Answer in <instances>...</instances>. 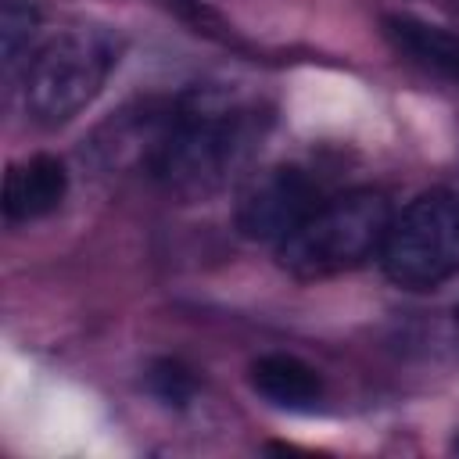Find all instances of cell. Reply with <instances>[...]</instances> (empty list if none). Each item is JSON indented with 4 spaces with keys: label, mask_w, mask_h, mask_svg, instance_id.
Here are the masks:
<instances>
[{
    "label": "cell",
    "mask_w": 459,
    "mask_h": 459,
    "mask_svg": "<svg viewBox=\"0 0 459 459\" xmlns=\"http://www.w3.org/2000/svg\"><path fill=\"white\" fill-rule=\"evenodd\" d=\"M258 143V122L247 108L215 90H194L154 111L147 172L176 197L201 201L219 194Z\"/></svg>",
    "instance_id": "1"
},
{
    "label": "cell",
    "mask_w": 459,
    "mask_h": 459,
    "mask_svg": "<svg viewBox=\"0 0 459 459\" xmlns=\"http://www.w3.org/2000/svg\"><path fill=\"white\" fill-rule=\"evenodd\" d=\"M391 215L394 212L387 197L369 186L323 197L308 212V219L276 244V258L298 280H323L348 273L380 255Z\"/></svg>",
    "instance_id": "2"
},
{
    "label": "cell",
    "mask_w": 459,
    "mask_h": 459,
    "mask_svg": "<svg viewBox=\"0 0 459 459\" xmlns=\"http://www.w3.org/2000/svg\"><path fill=\"white\" fill-rule=\"evenodd\" d=\"M118 61V39L97 25H65L25 57V111L36 126L57 129L93 104Z\"/></svg>",
    "instance_id": "3"
},
{
    "label": "cell",
    "mask_w": 459,
    "mask_h": 459,
    "mask_svg": "<svg viewBox=\"0 0 459 459\" xmlns=\"http://www.w3.org/2000/svg\"><path fill=\"white\" fill-rule=\"evenodd\" d=\"M384 276L412 294H427L459 276V194L423 190L391 215L380 244Z\"/></svg>",
    "instance_id": "4"
},
{
    "label": "cell",
    "mask_w": 459,
    "mask_h": 459,
    "mask_svg": "<svg viewBox=\"0 0 459 459\" xmlns=\"http://www.w3.org/2000/svg\"><path fill=\"white\" fill-rule=\"evenodd\" d=\"M319 201H323V190L305 169L273 165V169H262L244 186L240 204H237V226L251 240L280 244L308 219V212Z\"/></svg>",
    "instance_id": "5"
},
{
    "label": "cell",
    "mask_w": 459,
    "mask_h": 459,
    "mask_svg": "<svg viewBox=\"0 0 459 459\" xmlns=\"http://www.w3.org/2000/svg\"><path fill=\"white\" fill-rule=\"evenodd\" d=\"M68 190V172L57 158L36 154L7 169L4 179V215L11 222H32L50 215Z\"/></svg>",
    "instance_id": "6"
},
{
    "label": "cell",
    "mask_w": 459,
    "mask_h": 459,
    "mask_svg": "<svg viewBox=\"0 0 459 459\" xmlns=\"http://www.w3.org/2000/svg\"><path fill=\"white\" fill-rule=\"evenodd\" d=\"M384 36L416 68H423L437 79L459 82V32L423 22V18H412V14H387Z\"/></svg>",
    "instance_id": "7"
},
{
    "label": "cell",
    "mask_w": 459,
    "mask_h": 459,
    "mask_svg": "<svg viewBox=\"0 0 459 459\" xmlns=\"http://www.w3.org/2000/svg\"><path fill=\"white\" fill-rule=\"evenodd\" d=\"M251 387L276 409H290V412H308L323 402V377L301 362L298 355H262L251 366Z\"/></svg>",
    "instance_id": "8"
},
{
    "label": "cell",
    "mask_w": 459,
    "mask_h": 459,
    "mask_svg": "<svg viewBox=\"0 0 459 459\" xmlns=\"http://www.w3.org/2000/svg\"><path fill=\"white\" fill-rule=\"evenodd\" d=\"M0 36H4V61L7 68L22 61V54H32V39L39 29V11L25 0H7L4 18H0Z\"/></svg>",
    "instance_id": "9"
},
{
    "label": "cell",
    "mask_w": 459,
    "mask_h": 459,
    "mask_svg": "<svg viewBox=\"0 0 459 459\" xmlns=\"http://www.w3.org/2000/svg\"><path fill=\"white\" fill-rule=\"evenodd\" d=\"M455 452H459V441H455Z\"/></svg>",
    "instance_id": "10"
}]
</instances>
